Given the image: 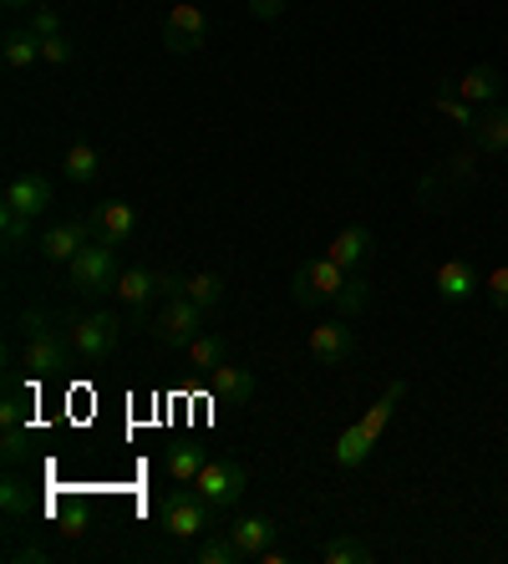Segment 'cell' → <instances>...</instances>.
Returning <instances> with one entry per match:
<instances>
[{
    "label": "cell",
    "mask_w": 508,
    "mask_h": 564,
    "mask_svg": "<svg viewBox=\"0 0 508 564\" xmlns=\"http://www.w3.org/2000/svg\"><path fill=\"white\" fill-rule=\"evenodd\" d=\"M478 153H494V158H508V107H478Z\"/></svg>",
    "instance_id": "ffe728a7"
},
{
    "label": "cell",
    "mask_w": 508,
    "mask_h": 564,
    "mask_svg": "<svg viewBox=\"0 0 508 564\" xmlns=\"http://www.w3.org/2000/svg\"><path fill=\"white\" fill-rule=\"evenodd\" d=\"M91 219H56L46 235H41V260L46 264H72L82 250L91 245Z\"/></svg>",
    "instance_id": "8fae6325"
},
{
    "label": "cell",
    "mask_w": 508,
    "mask_h": 564,
    "mask_svg": "<svg viewBox=\"0 0 508 564\" xmlns=\"http://www.w3.org/2000/svg\"><path fill=\"white\" fill-rule=\"evenodd\" d=\"M204 36H209V15L198 11L194 0H179L169 11V21H163V52L194 56V52H204Z\"/></svg>",
    "instance_id": "52a82bcc"
},
{
    "label": "cell",
    "mask_w": 508,
    "mask_h": 564,
    "mask_svg": "<svg viewBox=\"0 0 508 564\" xmlns=\"http://www.w3.org/2000/svg\"><path fill=\"white\" fill-rule=\"evenodd\" d=\"M321 564H371V544L356 534H336L321 544Z\"/></svg>",
    "instance_id": "4316f807"
},
{
    "label": "cell",
    "mask_w": 508,
    "mask_h": 564,
    "mask_svg": "<svg viewBox=\"0 0 508 564\" xmlns=\"http://www.w3.org/2000/svg\"><path fill=\"white\" fill-rule=\"evenodd\" d=\"M194 564H239V550L229 534H204L194 544Z\"/></svg>",
    "instance_id": "4dcf8cb0"
},
{
    "label": "cell",
    "mask_w": 508,
    "mask_h": 564,
    "mask_svg": "<svg viewBox=\"0 0 508 564\" xmlns=\"http://www.w3.org/2000/svg\"><path fill=\"white\" fill-rule=\"evenodd\" d=\"M432 285H437V301L443 305H463V301H473L483 290V280H478V270H473L468 260H443L437 264V275H432Z\"/></svg>",
    "instance_id": "5bb4252c"
},
{
    "label": "cell",
    "mask_w": 508,
    "mask_h": 564,
    "mask_svg": "<svg viewBox=\"0 0 508 564\" xmlns=\"http://www.w3.org/2000/svg\"><path fill=\"white\" fill-rule=\"evenodd\" d=\"M371 447H377V443H371V437H366L361 427L352 422V427H346V433L336 437V447H331V458H336V468H361V463L371 458Z\"/></svg>",
    "instance_id": "484cf974"
},
{
    "label": "cell",
    "mask_w": 508,
    "mask_h": 564,
    "mask_svg": "<svg viewBox=\"0 0 508 564\" xmlns=\"http://www.w3.org/2000/svg\"><path fill=\"white\" fill-rule=\"evenodd\" d=\"M483 295L494 311H508V264H494L488 275H483Z\"/></svg>",
    "instance_id": "d590c367"
},
{
    "label": "cell",
    "mask_w": 508,
    "mask_h": 564,
    "mask_svg": "<svg viewBox=\"0 0 508 564\" xmlns=\"http://www.w3.org/2000/svg\"><path fill=\"white\" fill-rule=\"evenodd\" d=\"M209 392L219 397V402H235V408H245V402H255V371L235 367V361H224V367L209 371Z\"/></svg>",
    "instance_id": "e0dca14e"
},
{
    "label": "cell",
    "mask_w": 508,
    "mask_h": 564,
    "mask_svg": "<svg viewBox=\"0 0 508 564\" xmlns=\"http://www.w3.org/2000/svg\"><path fill=\"white\" fill-rule=\"evenodd\" d=\"M402 397H407V381L397 377V381H387V392L377 397V402H371V408L361 412V417H356V427H361L366 437H371V443H377L381 433H387V422H391V412L402 408Z\"/></svg>",
    "instance_id": "d6986e66"
},
{
    "label": "cell",
    "mask_w": 508,
    "mask_h": 564,
    "mask_svg": "<svg viewBox=\"0 0 508 564\" xmlns=\"http://www.w3.org/2000/svg\"><path fill=\"white\" fill-rule=\"evenodd\" d=\"M66 341H72V351H77L87 367H102V361H112V351H118V341H122V321L112 311H91V315H82V321H72Z\"/></svg>",
    "instance_id": "5b68a950"
},
{
    "label": "cell",
    "mask_w": 508,
    "mask_h": 564,
    "mask_svg": "<svg viewBox=\"0 0 508 564\" xmlns=\"http://www.w3.org/2000/svg\"><path fill=\"white\" fill-rule=\"evenodd\" d=\"M229 539H235L239 560H260V554L274 544V519H264V513H245V519H235Z\"/></svg>",
    "instance_id": "ac0fdd59"
},
{
    "label": "cell",
    "mask_w": 508,
    "mask_h": 564,
    "mask_svg": "<svg viewBox=\"0 0 508 564\" xmlns=\"http://www.w3.org/2000/svg\"><path fill=\"white\" fill-rule=\"evenodd\" d=\"M21 336H26L21 361H26L31 381H52V377H62V371L72 367V341H66L62 330L46 326V311H26V315H21Z\"/></svg>",
    "instance_id": "6da1fadb"
},
{
    "label": "cell",
    "mask_w": 508,
    "mask_h": 564,
    "mask_svg": "<svg viewBox=\"0 0 508 564\" xmlns=\"http://www.w3.org/2000/svg\"><path fill=\"white\" fill-rule=\"evenodd\" d=\"M52 178H41V173H15L11 184H6V198H0V204H6V209H15L21 214V219H31L36 224L41 214L52 209Z\"/></svg>",
    "instance_id": "7c38bea8"
},
{
    "label": "cell",
    "mask_w": 508,
    "mask_h": 564,
    "mask_svg": "<svg viewBox=\"0 0 508 564\" xmlns=\"http://www.w3.org/2000/svg\"><path fill=\"white\" fill-rule=\"evenodd\" d=\"M66 275H72V295H82V301H102V295H112V290H118V275H122L118 245L91 239L87 250L66 264Z\"/></svg>",
    "instance_id": "7a4b0ae2"
},
{
    "label": "cell",
    "mask_w": 508,
    "mask_h": 564,
    "mask_svg": "<svg viewBox=\"0 0 508 564\" xmlns=\"http://www.w3.org/2000/svg\"><path fill=\"white\" fill-rule=\"evenodd\" d=\"M224 275L219 270H198V275H183V295L198 305V311H219L224 305Z\"/></svg>",
    "instance_id": "603a6c76"
},
{
    "label": "cell",
    "mask_w": 508,
    "mask_h": 564,
    "mask_svg": "<svg viewBox=\"0 0 508 564\" xmlns=\"http://www.w3.org/2000/svg\"><path fill=\"white\" fill-rule=\"evenodd\" d=\"M31 31H36L41 41H46V36H62V15H56L52 6H36V11H31Z\"/></svg>",
    "instance_id": "8d00e7d4"
},
{
    "label": "cell",
    "mask_w": 508,
    "mask_h": 564,
    "mask_svg": "<svg viewBox=\"0 0 508 564\" xmlns=\"http://www.w3.org/2000/svg\"><path fill=\"white\" fill-rule=\"evenodd\" d=\"M214 519H219V509H214L198 488H173L169 499L158 503V524H163V534H173V539L214 534Z\"/></svg>",
    "instance_id": "3957f363"
},
{
    "label": "cell",
    "mask_w": 508,
    "mask_h": 564,
    "mask_svg": "<svg viewBox=\"0 0 508 564\" xmlns=\"http://www.w3.org/2000/svg\"><path fill=\"white\" fill-rule=\"evenodd\" d=\"M6 468H21L31 458V427H6V447H0Z\"/></svg>",
    "instance_id": "836d02e7"
},
{
    "label": "cell",
    "mask_w": 508,
    "mask_h": 564,
    "mask_svg": "<svg viewBox=\"0 0 508 564\" xmlns=\"http://www.w3.org/2000/svg\"><path fill=\"white\" fill-rule=\"evenodd\" d=\"M204 447H194V443H183V447H169V478L173 484H194L198 473H204Z\"/></svg>",
    "instance_id": "f546056e"
},
{
    "label": "cell",
    "mask_w": 508,
    "mask_h": 564,
    "mask_svg": "<svg viewBox=\"0 0 508 564\" xmlns=\"http://www.w3.org/2000/svg\"><path fill=\"white\" fill-rule=\"evenodd\" d=\"M112 295H118L128 326H143V330L153 326V301H158V275L153 270H122Z\"/></svg>",
    "instance_id": "9c48e42d"
},
{
    "label": "cell",
    "mask_w": 508,
    "mask_h": 564,
    "mask_svg": "<svg viewBox=\"0 0 508 564\" xmlns=\"http://www.w3.org/2000/svg\"><path fill=\"white\" fill-rule=\"evenodd\" d=\"M194 488H198V494H204V499H209L219 513H229L239 499H245L249 473H245V463L209 458V463H204V473H198V478H194Z\"/></svg>",
    "instance_id": "8992f818"
},
{
    "label": "cell",
    "mask_w": 508,
    "mask_h": 564,
    "mask_svg": "<svg viewBox=\"0 0 508 564\" xmlns=\"http://www.w3.org/2000/svg\"><path fill=\"white\" fill-rule=\"evenodd\" d=\"M352 280V270H341L331 254H315V260L295 264V275H290V301L315 311V305H331L341 295V285Z\"/></svg>",
    "instance_id": "277c9868"
},
{
    "label": "cell",
    "mask_w": 508,
    "mask_h": 564,
    "mask_svg": "<svg viewBox=\"0 0 508 564\" xmlns=\"http://www.w3.org/2000/svg\"><path fill=\"white\" fill-rule=\"evenodd\" d=\"M41 62H46V66H72V62H77V46H72V36L62 31V36H46V41H41Z\"/></svg>",
    "instance_id": "e575fe53"
},
{
    "label": "cell",
    "mask_w": 508,
    "mask_h": 564,
    "mask_svg": "<svg viewBox=\"0 0 508 564\" xmlns=\"http://www.w3.org/2000/svg\"><path fill=\"white\" fill-rule=\"evenodd\" d=\"M0 62L11 66V72H31V66L41 62V36L31 26L6 31V41H0Z\"/></svg>",
    "instance_id": "44dd1931"
},
{
    "label": "cell",
    "mask_w": 508,
    "mask_h": 564,
    "mask_svg": "<svg viewBox=\"0 0 508 564\" xmlns=\"http://www.w3.org/2000/svg\"><path fill=\"white\" fill-rule=\"evenodd\" d=\"M371 250H377V239H371L366 224H346V229L326 245V254L341 264V270H361V264L371 260Z\"/></svg>",
    "instance_id": "9a60e30c"
},
{
    "label": "cell",
    "mask_w": 508,
    "mask_h": 564,
    "mask_svg": "<svg viewBox=\"0 0 508 564\" xmlns=\"http://www.w3.org/2000/svg\"><path fill=\"white\" fill-rule=\"evenodd\" d=\"M0 422H6V427H31V408H26V392H21V387H6V397H0Z\"/></svg>",
    "instance_id": "1f68e13d"
},
{
    "label": "cell",
    "mask_w": 508,
    "mask_h": 564,
    "mask_svg": "<svg viewBox=\"0 0 508 564\" xmlns=\"http://www.w3.org/2000/svg\"><path fill=\"white\" fill-rule=\"evenodd\" d=\"M0 509H6V519H31V513H36V494H31L15 473H6V478H0Z\"/></svg>",
    "instance_id": "83f0119b"
},
{
    "label": "cell",
    "mask_w": 508,
    "mask_h": 564,
    "mask_svg": "<svg viewBox=\"0 0 508 564\" xmlns=\"http://www.w3.org/2000/svg\"><path fill=\"white\" fill-rule=\"evenodd\" d=\"M0 6H6V11H36L41 0H0Z\"/></svg>",
    "instance_id": "60d3db41"
},
{
    "label": "cell",
    "mask_w": 508,
    "mask_h": 564,
    "mask_svg": "<svg viewBox=\"0 0 508 564\" xmlns=\"http://www.w3.org/2000/svg\"><path fill=\"white\" fill-rule=\"evenodd\" d=\"M311 356L321 367H341V361H352L356 356V330L346 315H326V321H315L311 326Z\"/></svg>",
    "instance_id": "30bf717a"
},
{
    "label": "cell",
    "mask_w": 508,
    "mask_h": 564,
    "mask_svg": "<svg viewBox=\"0 0 508 564\" xmlns=\"http://www.w3.org/2000/svg\"><path fill=\"white\" fill-rule=\"evenodd\" d=\"M453 93L463 97V102H473V107H494L498 93H504V77H498V66L478 62V66H468V72L453 82Z\"/></svg>",
    "instance_id": "2e32d148"
},
{
    "label": "cell",
    "mask_w": 508,
    "mask_h": 564,
    "mask_svg": "<svg viewBox=\"0 0 508 564\" xmlns=\"http://www.w3.org/2000/svg\"><path fill=\"white\" fill-rule=\"evenodd\" d=\"M62 173L72 178V184H91V178L102 173V153L77 138V143H66V153H62Z\"/></svg>",
    "instance_id": "7402d4cb"
},
{
    "label": "cell",
    "mask_w": 508,
    "mask_h": 564,
    "mask_svg": "<svg viewBox=\"0 0 508 564\" xmlns=\"http://www.w3.org/2000/svg\"><path fill=\"white\" fill-rule=\"evenodd\" d=\"M285 6L290 0H249V15H255V21H280Z\"/></svg>",
    "instance_id": "f35d334b"
},
{
    "label": "cell",
    "mask_w": 508,
    "mask_h": 564,
    "mask_svg": "<svg viewBox=\"0 0 508 564\" xmlns=\"http://www.w3.org/2000/svg\"><path fill=\"white\" fill-rule=\"evenodd\" d=\"M366 305H371V285H366V280L352 270V280L341 285V295H336V301H331V311H336V315H346V321H361V315H366Z\"/></svg>",
    "instance_id": "f1b7e54d"
},
{
    "label": "cell",
    "mask_w": 508,
    "mask_h": 564,
    "mask_svg": "<svg viewBox=\"0 0 508 564\" xmlns=\"http://www.w3.org/2000/svg\"><path fill=\"white\" fill-rule=\"evenodd\" d=\"M224 361H229V341H224L219 330H209V336L198 330L194 341H188V367L194 371H214V367H224Z\"/></svg>",
    "instance_id": "d4e9b609"
},
{
    "label": "cell",
    "mask_w": 508,
    "mask_h": 564,
    "mask_svg": "<svg viewBox=\"0 0 508 564\" xmlns=\"http://www.w3.org/2000/svg\"><path fill=\"white\" fill-rule=\"evenodd\" d=\"M0 235H6V250L15 254L31 239V219H21L15 209H6V204H0Z\"/></svg>",
    "instance_id": "d6a6232c"
},
{
    "label": "cell",
    "mask_w": 508,
    "mask_h": 564,
    "mask_svg": "<svg viewBox=\"0 0 508 564\" xmlns=\"http://www.w3.org/2000/svg\"><path fill=\"white\" fill-rule=\"evenodd\" d=\"M198 321H204V311H198L188 295H173V301H163V311L153 315V336L163 346H173V351H188V341L198 336Z\"/></svg>",
    "instance_id": "ba28073f"
},
{
    "label": "cell",
    "mask_w": 508,
    "mask_h": 564,
    "mask_svg": "<svg viewBox=\"0 0 508 564\" xmlns=\"http://www.w3.org/2000/svg\"><path fill=\"white\" fill-rule=\"evenodd\" d=\"M432 112H437V118H447V122H457V128H463V132H473V128H478V107H473V102H463V97L453 93V82L432 93Z\"/></svg>",
    "instance_id": "cb8c5ba5"
},
{
    "label": "cell",
    "mask_w": 508,
    "mask_h": 564,
    "mask_svg": "<svg viewBox=\"0 0 508 564\" xmlns=\"http://www.w3.org/2000/svg\"><path fill=\"white\" fill-rule=\"evenodd\" d=\"M87 219H91V235L102 239V245H128L132 229H138V214H132L128 198H102Z\"/></svg>",
    "instance_id": "4fadbf2b"
},
{
    "label": "cell",
    "mask_w": 508,
    "mask_h": 564,
    "mask_svg": "<svg viewBox=\"0 0 508 564\" xmlns=\"http://www.w3.org/2000/svg\"><path fill=\"white\" fill-rule=\"evenodd\" d=\"M6 560H11V564H46L52 554L41 550V544H11V550H6Z\"/></svg>",
    "instance_id": "74e56055"
},
{
    "label": "cell",
    "mask_w": 508,
    "mask_h": 564,
    "mask_svg": "<svg viewBox=\"0 0 508 564\" xmlns=\"http://www.w3.org/2000/svg\"><path fill=\"white\" fill-rule=\"evenodd\" d=\"M473 163H478V153H453L447 173H453V178H473Z\"/></svg>",
    "instance_id": "ab89813d"
}]
</instances>
